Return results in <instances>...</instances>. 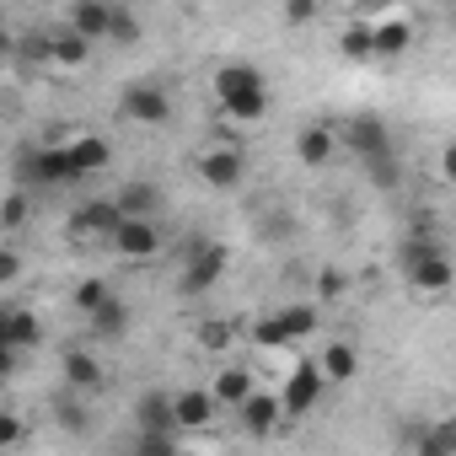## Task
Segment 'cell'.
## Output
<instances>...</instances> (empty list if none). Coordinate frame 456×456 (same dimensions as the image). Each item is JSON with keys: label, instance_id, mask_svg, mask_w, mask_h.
<instances>
[{"label": "cell", "instance_id": "obj_1", "mask_svg": "<svg viewBox=\"0 0 456 456\" xmlns=\"http://www.w3.org/2000/svg\"><path fill=\"white\" fill-rule=\"evenodd\" d=\"M215 102H220L225 118L258 124V118L269 113V81H264V70L248 65V60H225V65L215 70Z\"/></svg>", "mask_w": 456, "mask_h": 456}, {"label": "cell", "instance_id": "obj_28", "mask_svg": "<svg viewBox=\"0 0 456 456\" xmlns=\"http://www.w3.org/2000/svg\"><path fill=\"white\" fill-rule=\"evenodd\" d=\"M113 204H118L124 215H156V209H161V188H156V183H124V188L113 193Z\"/></svg>", "mask_w": 456, "mask_h": 456}, {"label": "cell", "instance_id": "obj_9", "mask_svg": "<svg viewBox=\"0 0 456 456\" xmlns=\"http://www.w3.org/2000/svg\"><path fill=\"white\" fill-rule=\"evenodd\" d=\"M322 392H328V376L317 370V360H301V365L285 370V387L274 397H280V413L285 419H306V413H317Z\"/></svg>", "mask_w": 456, "mask_h": 456}, {"label": "cell", "instance_id": "obj_39", "mask_svg": "<svg viewBox=\"0 0 456 456\" xmlns=\"http://www.w3.org/2000/svg\"><path fill=\"white\" fill-rule=\"evenodd\" d=\"M12 49H17V28L0 22V60H12Z\"/></svg>", "mask_w": 456, "mask_h": 456}, {"label": "cell", "instance_id": "obj_14", "mask_svg": "<svg viewBox=\"0 0 456 456\" xmlns=\"http://www.w3.org/2000/svg\"><path fill=\"white\" fill-rule=\"evenodd\" d=\"M365 28H370V54H376V60H397V54L413 49V22H408L403 12H392V17H381V22H365Z\"/></svg>", "mask_w": 456, "mask_h": 456}, {"label": "cell", "instance_id": "obj_37", "mask_svg": "<svg viewBox=\"0 0 456 456\" xmlns=\"http://www.w3.org/2000/svg\"><path fill=\"white\" fill-rule=\"evenodd\" d=\"M60 429L86 435V408H81V403H60Z\"/></svg>", "mask_w": 456, "mask_h": 456}, {"label": "cell", "instance_id": "obj_3", "mask_svg": "<svg viewBox=\"0 0 456 456\" xmlns=\"http://www.w3.org/2000/svg\"><path fill=\"white\" fill-rule=\"evenodd\" d=\"M317 328H322V306H317V301H290V306H280L274 317L253 322V344H258V349H290V344L312 338Z\"/></svg>", "mask_w": 456, "mask_h": 456}, {"label": "cell", "instance_id": "obj_22", "mask_svg": "<svg viewBox=\"0 0 456 456\" xmlns=\"http://www.w3.org/2000/svg\"><path fill=\"white\" fill-rule=\"evenodd\" d=\"M65 28H76L86 44H102L108 38V0H70Z\"/></svg>", "mask_w": 456, "mask_h": 456}, {"label": "cell", "instance_id": "obj_8", "mask_svg": "<svg viewBox=\"0 0 456 456\" xmlns=\"http://www.w3.org/2000/svg\"><path fill=\"white\" fill-rule=\"evenodd\" d=\"M333 129H338V145H344L349 156H360V161L397 156L392 129H387V118H376V113H349V118H344V124H333Z\"/></svg>", "mask_w": 456, "mask_h": 456}, {"label": "cell", "instance_id": "obj_20", "mask_svg": "<svg viewBox=\"0 0 456 456\" xmlns=\"http://www.w3.org/2000/svg\"><path fill=\"white\" fill-rule=\"evenodd\" d=\"M92 49H97V44H86L76 28H65V22L49 28V65H54V70H81V65L92 60Z\"/></svg>", "mask_w": 456, "mask_h": 456}, {"label": "cell", "instance_id": "obj_24", "mask_svg": "<svg viewBox=\"0 0 456 456\" xmlns=\"http://www.w3.org/2000/svg\"><path fill=\"white\" fill-rule=\"evenodd\" d=\"M65 387L70 392H97L102 387V360L92 354V349H65Z\"/></svg>", "mask_w": 456, "mask_h": 456}, {"label": "cell", "instance_id": "obj_23", "mask_svg": "<svg viewBox=\"0 0 456 456\" xmlns=\"http://www.w3.org/2000/svg\"><path fill=\"white\" fill-rule=\"evenodd\" d=\"M140 38H145V22H140V12L129 6V0H108V38H102V44L134 49Z\"/></svg>", "mask_w": 456, "mask_h": 456}, {"label": "cell", "instance_id": "obj_12", "mask_svg": "<svg viewBox=\"0 0 456 456\" xmlns=\"http://www.w3.org/2000/svg\"><path fill=\"white\" fill-rule=\"evenodd\" d=\"M232 413L242 419V429H248L253 440H269V435L285 424V413H280V397H274V392H258V387H253V392H248V397H242Z\"/></svg>", "mask_w": 456, "mask_h": 456}, {"label": "cell", "instance_id": "obj_35", "mask_svg": "<svg viewBox=\"0 0 456 456\" xmlns=\"http://www.w3.org/2000/svg\"><path fill=\"white\" fill-rule=\"evenodd\" d=\"M28 445V419L22 413H0V451H17Z\"/></svg>", "mask_w": 456, "mask_h": 456}, {"label": "cell", "instance_id": "obj_2", "mask_svg": "<svg viewBox=\"0 0 456 456\" xmlns=\"http://www.w3.org/2000/svg\"><path fill=\"white\" fill-rule=\"evenodd\" d=\"M172 113H177V102H172V86L167 81H151L145 76V81H129L118 92V118L134 124V129H167Z\"/></svg>", "mask_w": 456, "mask_h": 456}, {"label": "cell", "instance_id": "obj_17", "mask_svg": "<svg viewBox=\"0 0 456 456\" xmlns=\"http://www.w3.org/2000/svg\"><path fill=\"white\" fill-rule=\"evenodd\" d=\"M129 322H134V312H129V301H124L118 290H113L102 306H92V312H86V333H92L97 344H108V338H124V333H129Z\"/></svg>", "mask_w": 456, "mask_h": 456}, {"label": "cell", "instance_id": "obj_32", "mask_svg": "<svg viewBox=\"0 0 456 456\" xmlns=\"http://www.w3.org/2000/svg\"><path fill=\"white\" fill-rule=\"evenodd\" d=\"M365 177H370L376 188H387V193H392V188L403 183V167H397V156H376V161H365Z\"/></svg>", "mask_w": 456, "mask_h": 456}, {"label": "cell", "instance_id": "obj_27", "mask_svg": "<svg viewBox=\"0 0 456 456\" xmlns=\"http://www.w3.org/2000/svg\"><path fill=\"white\" fill-rule=\"evenodd\" d=\"M338 54L349 60V65H370L376 54H370V28L360 22V17H349L344 28H338Z\"/></svg>", "mask_w": 456, "mask_h": 456}, {"label": "cell", "instance_id": "obj_10", "mask_svg": "<svg viewBox=\"0 0 456 456\" xmlns=\"http://www.w3.org/2000/svg\"><path fill=\"white\" fill-rule=\"evenodd\" d=\"M397 269H403V285H408L413 296H424V301H440V296L456 285V269H451L445 248H429V253H419V258H408V264H397Z\"/></svg>", "mask_w": 456, "mask_h": 456}, {"label": "cell", "instance_id": "obj_26", "mask_svg": "<svg viewBox=\"0 0 456 456\" xmlns=\"http://www.w3.org/2000/svg\"><path fill=\"white\" fill-rule=\"evenodd\" d=\"M28 220H33V199H28V188L0 193V237H17V232H28Z\"/></svg>", "mask_w": 456, "mask_h": 456}, {"label": "cell", "instance_id": "obj_29", "mask_svg": "<svg viewBox=\"0 0 456 456\" xmlns=\"http://www.w3.org/2000/svg\"><path fill=\"white\" fill-rule=\"evenodd\" d=\"M193 344L204 349V354H225L237 344V322H225V317H204L199 322V333H193Z\"/></svg>", "mask_w": 456, "mask_h": 456}, {"label": "cell", "instance_id": "obj_18", "mask_svg": "<svg viewBox=\"0 0 456 456\" xmlns=\"http://www.w3.org/2000/svg\"><path fill=\"white\" fill-rule=\"evenodd\" d=\"M134 424H140L145 435H183L177 419H172V392H156V387L134 397Z\"/></svg>", "mask_w": 456, "mask_h": 456}, {"label": "cell", "instance_id": "obj_11", "mask_svg": "<svg viewBox=\"0 0 456 456\" xmlns=\"http://www.w3.org/2000/svg\"><path fill=\"white\" fill-rule=\"evenodd\" d=\"M118 220H124V209H118V204H113V193H108V199H86V204L70 215L65 232H70L76 242H108V232H113Z\"/></svg>", "mask_w": 456, "mask_h": 456}, {"label": "cell", "instance_id": "obj_15", "mask_svg": "<svg viewBox=\"0 0 456 456\" xmlns=\"http://www.w3.org/2000/svg\"><path fill=\"white\" fill-rule=\"evenodd\" d=\"M65 151H70L76 177H97V172L113 161V145H108L102 134H86V129H70V134H65Z\"/></svg>", "mask_w": 456, "mask_h": 456}, {"label": "cell", "instance_id": "obj_30", "mask_svg": "<svg viewBox=\"0 0 456 456\" xmlns=\"http://www.w3.org/2000/svg\"><path fill=\"white\" fill-rule=\"evenodd\" d=\"M12 60H22V70H38V65H49V28H28V33H17V49H12Z\"/></svg>", "mask_w": 456, "mask_h": 456}, {"label": "cell", "instance_id": "obj_5", "mask_svg": "<svg viewBox=\"0 0 456 456\" xmlns=\"http://www.w3.org/2000/svg\"><path fill=\"white\" fill-rule=\"evenodd\" d=\"M113 258H124V264H151L161 248H167V237H161V225H156V215H124L113 232H108V242H102Z\"/></svg>", "mask_w": 456, "mask_h": 456}, {"label": "cell", "instance_id": "obj_6", "mask_svg": "<svg viewBox=\"0 0 456 456\" xmlns=\"http://www.w3.org/2000/svg\"><path fill=\"white\" fill-rule=\"evenodd\" d=\"M17 183H28V188H70V183H81V177H76V167H70L65 140H54V145H28V151H22Z\"/></svg>", "mask_w": 456, "mask_h": 456}, {"label": "cell", "instance_id": "obj_38", "mask_svg": "<svg viewBox=\"0 0 456 456\" xmlns=\"http://www.w3.org/2000/svg\"><path fill=\"white\" fill-rule=\"evenodd\" d=\"M17 360H22V349H12L6 338H0V376L12 381V370H17Z\"/></svg>", "mask_w": 456, "mask_h": 456}, {"label": "cell", "instance_id": "obj_16", "mask_svg": "<svg viewBox=\"0 0 456 456\" xmlns=\"http://www.w3.org/2000/svg\"><path fill=\"white\" fill-rule=\"evenodd\" d=\"M215 397H209V387H183V392H172V419H177V429L183 435H193V429H204V424H215Z\"/></svg>", "mask_w": 456, "mask_h": 456}, {"label": "cell", "instance_id": "obj_31", "mask_svg": "<svg viewBox=\"0 0 456 456\" xmlns=\"http://www.w3.org/2000/svg\"><path fill=\"white\" fill-rule=\"evenodd\" d=\"M108 296H113V285H108V280H102V274H86V280H81V285H76V296H70V301H76V312H81V317H86V312H92V306H102V301H108Z\"/></svg>", "mask_w": 456, "mask_h": 456}, {"label": "cell", "instance_id": "obj_40", "mask_svg": "<svg viewBox=\"0 0 456 456\" xmlns=\"http://www.w3.org/2000/svg\"><path fill=\"white\" fill-rule=\"evenodd\" d=\"M0 387H6V376H0Z\"/></svg>", "mask_w": 456, "mask_h": 456}, {"label": "cell", "instance_id": "obj_33", "mask_svg": "<svg viewBox=\"0 0 456 456\" xmlns=\"http://www.w3.org/2000/svg\"><path fill=\"white\" fill-rule=\"evenodd\" d=\"M344 296H349V274L333 269V264L317 269V301H344Z\"/></svg>", "mask_w": 456, "mask_h": 456}, {"label": "cell", "instance_id": "obj_19", "mask_svg": "<svg viewBox=\"0 0 456 456\" xmlns=\"http://www.w3.org/2000/svg\"><path fill=\"white\" fill-rule=\"evenodd\" d=\"M0 338L12 349H38L44 344V317L28 306H0Z\"/></svg>", "mask_w": 456, "mask_h": 456}, {"label": "cell", "instance_id": "obj_34", "mask_svg": "<svg viewBox=\"0 0 456 456\" xmlns=\"http://www.w3.org/2000/svg\"><path fill=\"white\" fill-rule=\"evenodd\" d=\"M285 28H312L317 22V12H322V0H285Z\"/></svg>", "mask_w": 456, "mask_h": 456}, {"label": "cell", "instance_id": "obj_4", "mask_svg": "<svg viewBox=\"0 0 456 456\" xmlns=\"http://www.w3.org/2000/svg\"><path fill=\"white\" fill-rule=\"evenodd\" d=\"M193 172H199V183H204V188H215V193H232V188H242V183H248V151H242L237 140L199 145V156H193Z\"/></svg>", "mask_w": 456, "mask_h": 456}, {"label": "cell", "instance_id": "obj_36", "mask_svg": "<svg viewBox=\"0 0 456 456\" xmlns=\"http://www.w3.org/2000/svg\"><path fill=\"white\" fill-rule=\"evenodd\" d=\"M28 274V258L12 248V242H0V285H17Z\"/></svg>", "mask_w": 456, "mask_h": 456}, {"label": "cell", "instance_id": "obj_13", "mask_svg": "<svg viewBox=\"0 0 456 456\" xmlns=\"http://www.w3.org/2000/svg\"><path fill=\"white\" fill-rule=\"evenodd\" d=\"M296 156H301V167H306V172H322V167L338 156V129H333L328 118L306 124V129L296 134Z\"/></svg>", "mask_w": 456, "mask_h": 456}, {"label": "cell", "instance_id": "obj_7", "mask_svg": "<svg viewBox=\"0 0 456 456\" xmlns=\"http://www.w3.org/2000/svg\"><path fill=\"white\" fill-rule=\"evenodd\" d=\"M225 269H232V253H225V242H215V237H193L177 285H183V296H204V290H215V285L225 280Z\"/></svg>", "mask_w": 456, "mask_h": 456}, {"label": "cell", "instance_id": "obj_21", "mask_svg": "<svg viewBox=\"0 0 456 456\" xmlns=\"http://www.w3.org/2000/svg\"><path fill=\"white\" fill-rule=\"evenodd\" d=\"M253 387H258V381H253V370H248V365H225V370H215L209 397H215V408H220V413H232Z\"/></svg>", "mask_w": 456, "mask_h": 456}, {"label": "cell", "instance_id": "obj_25", "mask_svg": "<svg viewBox=\"0 0 456 456\" xmlns=\"http://www.w3.org/2000/svg\"><path fill=\"white\" fill-rule=\"evenodd\" d=\"M317 370H322L328 381H354V376H360V349H354V344H344V338H333V344L322 349Z\"/></svg>", "mask_w": 456, "mask_h": 456}]
</instances>
